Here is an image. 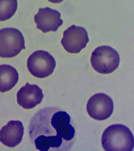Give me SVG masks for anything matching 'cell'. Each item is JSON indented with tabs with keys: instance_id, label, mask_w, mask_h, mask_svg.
<instances>
[{
	"instance_id": "cell-1",
	"label": "cell",
	"mask_w": 134,
	"mask_h": 151,
	"mask_svg": "<svg viewBox=\"0 0 134 151\" xmlns=\"http://www.w3.org/2000/svg\"><path fill=\"white\" fill-rule=\"evenodd\" d=\"M29 137L41 151H68L75 140V130L71 116L57 107L41 109L32 118Z\"/></svg>"
},
{
	"instance_id": "cell-6",
	"label": "cell",
	"mask_w": 134,
	"mask_h": 151,
	"mask_svg": "<svg viewBox=\"0 0 134 151\" xmlns=\"http://www.w3.org/2000/svg\"><path fill=\"white\" fill-rule=\"evenodd\" d=\"M114 108L112 99L103 93H96L91 97L86 106L88 114L97 120H103L110 117Z\"/></svg>"
},
{
	"instance_id": "cell-8",
	"label": "cell",
	"mask_w": 134,
	"mask_h": 151,
	"mask_svg": "<svg viewBox=\"0 0 134 151\" xmlns=\"http://www.w3.org/2000/svg\"><path fill=\"white\" fill-rule=\"evenodd\" d=\"M34 19L36 28L43 33L56 32L63 23L60 12L49 7L39 8Z\"/></svg>"
},
{
	"instance_id": "cell-12",
	"label": "cell",
	"mask_w": 134,
	"mask_h": 151,
	"mask_svg": "<svg viewBox=\"0 0 134 151\" xmlns=\"http://www.w3.org/2000/svg\"><path fill=\"white\" fill-rule=\"evenodd\" d=\"M17 6V0H0V21H5L12 17Z\"/></svg>"
},
{
	"instance_id": "cell-10",
	"label": "cell",
	"mask_w": 134,
	"mask_h": 151,
	"mask_svg": "<svg viewBox=\"0 0 134 151\" xmlns=\"http://www.w3.org/2000/svg\"><path fill=\"white\" fill-rule=\"evenodd\" d=\"M24 127L19 120H11L0 130V142L5 146L14 147L21 143Z\"/></svg>"
},
{
	"instance_id": "cell-9",
	"label": "cell",
	"mask_w": 134,
	"mask_h": 151,
	"mask_svg": "<svg viewBox=\"0 0 134 151\" xmlns=\"http://www.w3.org/2000/svg\"><path fill=\"white\" fill-rule=\"evenodd\" d=\"M42 89L37 85L27 83L16 94L17 103L25 109H31L42 102L43 98Z\"/></svg>"
},
{
	"instance_id": "cell-13",
	"label": "cell",
	"mask_w": 134,
	"mask_h": 151,
	"mask_svg": "<svg viewBox=\"0 0 134 151\" xmlns=\"http://www.w3.org/2000/svg\"><path fill=\"white\" fill-rule=\"evenodd\" d=\"M49 2L53 3H59L62 2L63 0H48Z\"/></svg>"
},
{
	"instance_id": "cell-3",
	"label": "cell",
	"mask_w": 134,
	"mask_h": 151,
	"mask_svg": "<svg viewBox=\"0 0 134 151\" xmlns=\"http://www.w3.org/2000/svg\"><path fill=\"white\" fill-rule=\"evenodd\" d=\"M118 52L109 46H99L93 52L91 63L93 68L102 74H110L118 68L120 63Z\"/></svg>"
},
{
	"instance_id": "cell-2",
	"label": "cell",
	"mask_w": 134,
	"mask_h": 151,
	"mask_svg": "<svg viewBox=\"0 0 134 151\" xmlns=\"http://www.w3.org/2000/svg\"><path fill=\"white\" fill-rule=\"evenodd\" d=\"M101 144L106 151H132L134 148V137L127 126L114 124L103 131Z\"/></svg>"
},
{
	"instance_id": "cell-7",
	"label": "cell",
	"mask_w": 134,
	"mask_h": 151,
	"mask_svg": "<svg viewBox=\"0 0 134 151\" xmlns=\"http://www.w3.org/2000/svg\"><path fill=\"white\" fill-rule=\"evenodd\" d=\"M89 41L88 32L85 28L72 25L63 32L61 42L67 52L77 54L85 48Z\"/></svg>"
},
{
	"instance_id": "cell-4",
	"label": "cell",
	"mask_w": 134,
	"mask_h": 151,
	"mask_svg": "<svg viewBox=\"0 0 134 151\" xmlns=\"http://www.w3.org/2000/svg\"><path fill=\"white\" fill-rule=\"evenodd\" d=\"M25 48L24 37L18 29L6 28L0 29L1 57H14Z\"/></svg>"
},
{
	"instance_id": "cell-5",
	"label": "cell",
	"mask_w": 134,
	"mask_h": 151,
	"mask_svg": "<svg viewBox=\"0 0 134 151\" xmlns=\"http://www.w3.org/2000/svg\"><path fill=\"white\" fill-rule=\"evenodd\" d=\"M56 65L53 57L48 52L43 50L34 52L27 60V68L29 73L39 78H43L51 75Z\"/></svg>"
},
{
	"instance_id": "cell-11",
	"label": "cell",
	"mask_w": 134,
	"mask_h": 151,
	"mask_svg": "<svg viewBox=\"0 0 134 151\" xmlns=\"http://www.w3.org/2000/svg\"><path fill=\"white\" fill-rule=\"evenodd\" d=\"M19 73L14 67L10 65H0V92L8 91L17 83Z\"/></svg>"
}]
</instances>
